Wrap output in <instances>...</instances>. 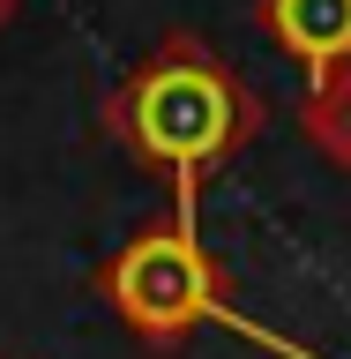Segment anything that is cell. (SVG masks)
I'll return each instance as SVG.
<instances>
[{
  "instance_id": "1",
  "label": "cell",
  "mask_w": 351,
  "mask_h": 359,
  "mask_svg": "<svg viewBox=\"0 0 351 359\" xmlns=\"http://www.w3.org/2000/svg\"><path fill=\"white\" fill-rule=\"evenodd\" d=\"M128 120H135V142H142L157 165H172L179 202H187L195 195V172L217 165V150L232 142V90L202 60H165L150 83L135 90Z\"/></svg>"
},
{
  "instance_id": "2",
  "label": "cell",
  "mask_w": 351,
  "mask_h": 359,
  "mask_svg": "<svg viewBox=\"0 0 351 359\" xmlns=\"http://www.w3.org/2000/svg\"><path fill=\"white\" fill-rule=\"evenodd\" d=\"M112 299L142 322V330H187V322H232V330L262 337V344H277L269 330H254L247 314H232V299L217 292V277H209V262H202L195 232L179 224V232H150V240H135L120 262H112ZM284 352V344H277Z\"/></svg>"
},
{
  "instance_id": "3",
  "label": "cell",
  "mask_w": 351,
  "mask_h": 359,
  "mask_svg": "<svg viewBox=\"0 0 351 359\" xmlns=\"http://www.w3.org/2000/svg\"><path fill=\"white\" fill-rule=\"evenodd\" d=\"M277 30L299 60L329 67L351 53V0H277Z\"/></svg>"
}]
</instances>
